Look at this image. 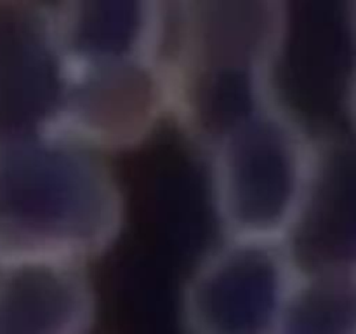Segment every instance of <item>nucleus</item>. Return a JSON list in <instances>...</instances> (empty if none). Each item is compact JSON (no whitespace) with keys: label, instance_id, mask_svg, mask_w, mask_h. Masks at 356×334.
I'll use <instances>...</instances> for the list:
<instances>
[{"label":"nucleus","instance_id":"1","mask_svg":"<svg viewBox=\"0 0 356 334\" xmlns=\"http://www.w3.org/2000/svg\"><path fill=\"white\" fill-rule=\"evenodd\" d=\"M125 225L127 197L110 157L56 134L0 148V268H89Z\"/></svg>","mask_w":356,"mask_h":334},{"label":"nucleus","instance_id":"7","mask_svg":"<svg viewBox=\"0 0 356 334\" xmlns=\"http://www.w3.org/2000/svg\"><path fill=\"white\" fill-rule=\"evenodd\" d=\"M63 65L163 58L169 3L73 0L52 3Z\"/></svg>","mask_w":356,"mask_h":334},{"label":"nucleus","instance_id":"8","mask_svg":"<svg viewBox=\"0 0 356 334\" xmlns=\"http://www.w3.org/2000/svg\"><path fill=\"white\" fill-rule=\"evenodd\" d=\"M96 315L97 292L89 268H0V334H89Z\"/></svg>","mask_w":356,"mask_h":334},{"label":"nucleus","instance_id":"2","mask_svg":"<svg viewBox=\"0 0 356 334\" xmlns=\"http://www.w3.org/2000/svg\"><path fill=\"white\" fill-rule=\"evenodd\" d=\"M287 35V7L277 0L169 3L162 63L170 122L209 150L229 125L277 101Z\"/></svg>","mask_w":356,"mask_h":334},{"label":"nucleus","instance_id":"6","mask_svg":"<svg viewBox=\"0 0 356 334\" xmlns=\"http://www.w3.org/2000/svg\"><path fill=\"white\" fill-rule=\"evenodd\" d=\"M61 86L52 3L0 0V148L54 134Z\"/></svg>","mask_w":356,"mask_h":334},{"label":"nucleus","instance_id":"4","mask_svg":"<svg viewBox=\"0 0 356 334\" xmlns=\"http://www.w3.org/2000/svg\"><path fill=\"white\" fill-rule=\"evenodd\" d=\"M170 115V86L160 59L63 65L56 136L111 159L148 143Z\"/></svg>","mask_w":356,"mask_h":334},{"label":"nucleus","instance_id":"3","mask_svg":"<svg viewBox=\"0 0 356 334\" xmlns=\"http://www.w3.org/2000/svg\"><path fill=\"white\" fill-rule=\"evenodd\" d=\"M209 155L212 207L225 239L287 246L312 197V157L280 101L229 125Z\"/></svg>","mask_w":356,"mask_h":334},{"label":"nucleus","instance_id":"9","mask_svg":"<svg viewBox=\"0 0 356 334\" xmlns=\"http://www.w3.org/2000/svg\"><path fill=\"white\" fill-rule=\"evenodd\" d=\"M277 334H356V291L343 278L299 271Z\"/></svg>","mask_w":356,"mask_h":334},{"label":"nucleus","instance_id":"5","mask_svg":"<svg viewBox=\"0 0 356 334\" xmlns=\"http://www.w3.org/2000/svg\"><path fill=\"white\" fill-rule=\"evenodd\" d=\"M299 270L289 246L222 239L181 292L186 334H277Z\"/></svg>","mask_w":356,"mask_h":334}]
</instances>
